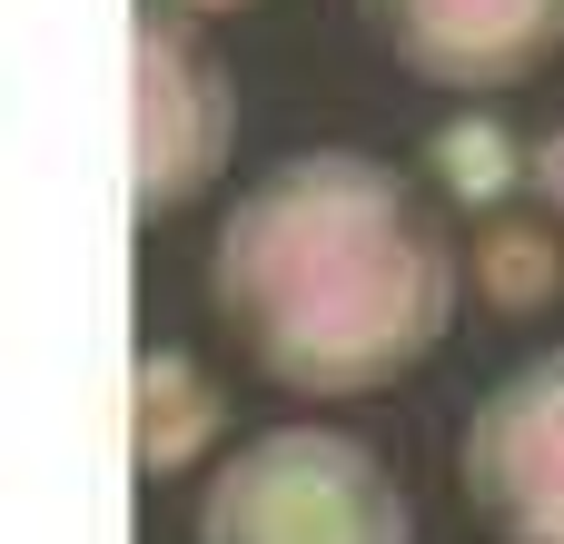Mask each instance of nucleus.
Masks as SVG:
<instances>
[{
    "label": "nucleus",
    "mask_w": 564,
    "mask_h": 544,
    "mask_svg": "<svg viewBox=\"0 0 564 544\" xmlns=\"http://www.w3.org/2000/svg\"><path fill=\"white\" fill-rule=\"evenodd\" d=\"M456 287L466 258L436 188L357 149L278 159L258 188L228 198L208 258L218 327L288 396H367L416 377L446 347Z\"/></svg>",
    "instance_id": "1"
},
{
    "label": "nucleus",
    "mask_w": 564,
    "mask_h": 544,
    "mask_svg": "<svg viewBox=\"0 0 564 544\" xmlns=\"http://www.w3.org/2000/svg\"><path fill=\"white\" fill-rule=\"evenodd\" d=\"M397 476L337 426H268L248 436L198 505V544H406Z\"/></svg>",
    "instance_id": "2"
},
{
    "label": "nucleus",
    "mask_w": 564,
    "mask_h": 544,
    "mask_svg": "<svg viewBox=\"0 0 564 544\" xmlns=\"http://www.w3.org/2000/svg\"><path fill=\"white\" fill-rule=\"evenodd\" d=\"M456 476L486 544H564V347L506 367L476 396Z\"/></svg>",
    "instance_id": "3"
},
{
    "label": "nucleus",
    "mask_w": 564,
    "mask_h": 544,
    "mask_svg": "<svg viewBox=\"0 0 564 544\" xmlns=\"http://www.w3.org/2000/svg\"><path fill=\"white\" fill-rule=\"evenodd\" d=\"M129 50H139V218H169L228 168L238 89H228L218 50L188 40V20L159 0L129 20Z\"/></svg>",
    "instance_id": "4"
},
{
    "label": "nucleus",
    "mask_w": 564,
    "mask_h": 544,
    "mask_svg": "<svg viewBox=\"0 0 564 544\" xmlns=\"http://www.w3.org/2000/svg\"><path fill=\"white\" fill-rule=\"evenodd\" d=\"M397 69L436 89H506L564 50V0H357Z\"/></svg>",
    "instance_id": "5"
},
{
    "label": "nucleus",
    "mask_w": 564,
    "mask_h": 544,
    "mask_svg": "<svg viewBox=\"0 0 564 544\" xmlns=\"http://www.w3.org/2000/svg\"><path fill=\"white\" fill-rule=\"evenodd\" d=\"M426 178L446 188V208L496 218V208H525V188H535V149H525L496 109H466V119H446V129L426 139Z\"/></svg>",
    "instance_id": "6"
},
{
    "label": "nucleus",
    "mask_w": 564,
    "mask_h": 544,
    "mask_svg": "<svg viewBox=\"0 0 564 544\" xmlns=\"http://www.w3.org/2000/svg\"><path fill=\"white\" fill-rule=\"evenodd\" d=\"M208 436H218V387L178 347H149L139 357V466L149 476H178Z\"/></svg>",
    "instance_id": "7"
},
{
    "label": "nucleus",
    "mask_w": 564,
    "mask_h": 544,
    "mask_svg": "<svg viewBox=\"0 0 564 544\" xmlns=\"http://www.w3.org/2000/svg\"><path fill=\"white\" fill-rule=\"evenodd\" d=\"M476 278H486V297L506 307V317H525V307H545L564 278V238L555 228H535V218H516V208H496V218H476V248H456Z\"/></svg>",
    "instance_id": "8"
},
{
    "label": "nucleus",
    "mask_w": 564,
    "mask_h": 544,
    "mask_svg": "<svg viewBox=\"0 0 564 544\" xmlns=\"http://www.w3.org/2000/svg\"><path fill=\"white\" fill-rule=\"evenodd\" d=\"M535 208L555 218V238H564V119L535 139Z\"/></svg>",
    "instance_id": "9"
},
{
    "label": "nucleus",
    "mask_w": 564,
    "mask_h": 544,
    "mask_svg": "<svg viewBox=\"0 0 564 544\" xmlns=\"http://www.w3.org/2000/svg\"><path fill=\"white\" fill-rule=\"evenodd\" d=\"M159 10H238V0H159Z\"/></svg>",
    "instance_id": "10"
}]
</instances>
